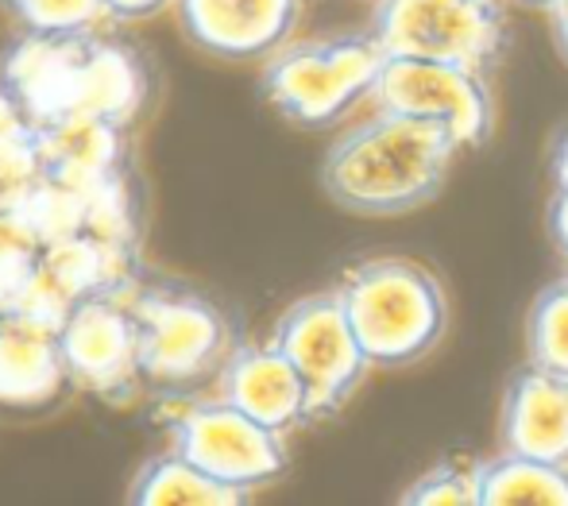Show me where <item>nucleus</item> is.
Here are the masks:
<instances>
[{
  "label": "nucleus",
  "mask_w": 568,
  "mask_h": 506,
  "mask_svg": "<svg viewBox=\"0 0 568 506\" xmlns=\"http://www.w3.org/2000/svg\"><path fill=\"white\" fill-rule=\"evenodd\" d=\"M0 78L23 101L31 124H47L70 112H93L120 128H132L151 93V70L143 54L132 43L98 31H23L0 59Z\"/></svg>",
  "instance_id": "f257e3e1"
},
{
  "label": "nucleus",
  "mask_w": 568,
  "mask_h": 506,
  "mask_svg": "<svg viewBox=\"0 0 568 506\" xmlns=\"http://www.w3.org/2000/svg\"><path fill=\"white\" fill-rule=\"evenodd\" d=\"M456 151L445 128L375 109L325 151L322 190L344 213L403 216L442 194Z\"/></svg>",
  "instance_id": "f03ea898"
},
{
  "label": "nucleus",
  "mask_w": 568,
  "mask_h": 506,
  "mask_svg": "<svg viewBox=\"0 0 568 506\" xmlns=\"http://www.w3.org/2000/svg\"><path fill=\"white\" fill-rule=\"evenodd\" d=\"M140 325L143 387L163 398H190L217 380L236 348L232 321L210 294L182 283H140L128 291Z\"/></svg>",
  "instance_id": "7ed1b4c3"
},
{
  "label": "nucleus",
  "mask_w": 568,
  "mask_h": 506,
  "mask_svg": "<svg viewBox=\"0 0 568 506\" xmlns=\"http://www.w3.org/2000/svg\"><path fill=\"white\" fill-rule=\"evenodd\" d=\"M375 367H406L442 344L449 298L426 263L406 255L364 260L337 286Z\"/></svg>",
  "instance_id": "20e7f679"
},
{
  "label": "nucleus",
  "mask_w": 568,
  "mask_h": 506,
  "mask_svg": "<svg viewBox=\"0 0 568 506\" xmlns=\"http://www.w3.org/2000/svg\"><path fill=\"white\" fill-rule=\"evenodd\" d=\"M387 47L372 28L356 36H325L306 43H283L263 59L260 93L286 124L322 132L372 104Z\"/></svg>",
  "instance_id": "39448f33"
},
{
  "label": "nucleus",
  "mask_w": 568,
  "mask_h": 506,
  "mask_svg": "<svg viewBox=\"0 0 568 506\" xmlns=\"http://www.w3.org/2000/svg\"><path fill=\"white\" fill-rule=\"evenodd\" d=\"M271 344L306 383L310 422L337 414L375 367L337 291L306 294L286 305L271 328Z\"/></svg>",
  "instance_id": "423d86ee"
},
{
  "label": "nucleus",
  "mask_w": 568,
  "mask_h": 506,
  "mask_svg": "<svg viewBox=\"0 0 568 506\" xmlns=\"http://www.w3.org/2000/svg\"><path fill=\"white\" fill-rule=\"evenodd\" d=\"M166 433L179 453L247 495L255 487L275 484L291 468L286 433L263 425L260 417L244 414L221 395L174 398V406L166 409Z\"/></svg>",
  "instance_id": "0eeeda50"
},
{
  "label": "nucleus",
  "mask_w": 568,
  "mask_h": 506,
  "mask_svg": "<svg viewBox=\"0 0 568 506\" xmlns=\"http://www.w3.org/2000/svg\"><path fill=\"white\" fill-rule=\"evenodd\" d=\"M372 31L387 54L491 70L507 43L499 0H375Z\"/></svg>",
  "instance_id": "6e6552de"
},
{
  "label": "nucleus",
  "mask_w": 568,
  "mask_h": 506,
  "mask_svg": "<svg viewBox=\"0 0 568 506\" xmlns=\"http://www.w3.org/2000/svg\"><path fill=\"white\" fill-rule=\"evenodd\" d=\"M372 109L429 120L445 128L460 151L484 148L495 135V93L487 70L464 67V62L387 54L372 93Z\"/></svg>",
  "instance_id": "1a4fd4ad"
},
{
  "label": "nucleus",
  "mask_w": 568,
  "mask_h": 506,
  "mask_svg": "<svg viewBox=\"0 0 568 506\" xmlns=\"http://www.w3.org/2000/svg\"><path fill=\"white\" fill-rule=\"evenodd\" d=\"M59 344L74 387L90 391L101 403L128 406L148 391L140 367V325L128 294L74 302L59 325Z\"/></svg>",
  "instance_id": "9d476101"
},
{
  "label": "nucleus",
  "mask_w": 568,
  "mask_h": 506,
  "mask_svg": "<svg viewBox=\"0 0 568 506\" xmlns=\"http://www.w3.org/2000/svg\"><path fill=\"white\" fill-rule=\"evenodd\" d=\"M174 8L182 36L225 62L267 59L302 20V0H174Z\"/></svg>",
  "instance_id": "9b49d317"
},
{
  "label": "nucleus",
  "mask_w": 568,
  "mask_h": 506,
  "mask_svg": "<svg viewBox=\"0 0 568 506\" xmlns=\"http://www.w3.org/2000/svg\"><path fill=\"white\" fill-rule=\"evenodd\" d=\"M217 395L260 417L271 429L291 433L310 422V395L294 364L275 344H236L217 375Z\"/></svg>",
  "instance_id": "f8f14e48"
},
{
  "label": "nucleus",
  "mask_w": 568,
  "mask_h": 506,
  "mask_svg": "<svg viewBox=\"0 0 568 506\" xmlns=\"http://www.w3.org/2000/svg\"><path fill=\"white\" fill-rule=\"evenodd\" d=\"M499 445L507 453L568 464V375L541 364L510 375L499 406Z\"/></svg>",
  "instance_id": "ddd939ff"
},
{
  "label": "nucleus",
  "mask_w": 568,
  "mask_h": 506,
  "mask_svg": "<svg viewBox=\"0 0 568 506\" xmlns=\"http://www.w3.org/2000/svg\"><path fill=\"white\" fill-rule=\"evenodd\" d=\"M74 387L62 360L59 328L20 313H0V406L47 409Z\"/></svg>",
  "instance_id": "4468645a"
},
{
  "label": "nucleus",
  "mask_w": 568,
  "mask_h": 506,
  "mask_svg": "<svg viewBox=\"0 0 568 506\" xmlns=\"http://www.w3.org/2000/svg\"><path fill=\"white\" fill-rule=\"evenodd\" d=\"M39 148H43L47 179L67 186H101L128 171V128L113 124L93 112H70V117L36 124Z\"/></svg>",
  "instance_id": "2eb2a0df"
},
{
  "label": "nucleus",
  "mask_w": 568,
  "mask_h": 506,
  "mask_svg": "<svg viewBox=\"0 0 568 506\" xmlns=\"http://www.w3.org/2000/svg\"><path fill=\"white\" fill-rule=\"evenodd\" d=\"M252 495L217 479L197 461H190L179 448L155 453L140 464V472L128 484V503L132 506H236Z\"/></svg>",
  "instance_id": "dca6fc26"
},
{
  "label": "nucleus",
  "mask_w": 568,
  "mask_h": 506,
  "mask_svg": "<svg viewBox=\"0 0 568 506\" xmlns=\"http://www.w3.org/2000/svg\"><path fill=\"white\" fill-rule=\"evenodd\" d=\"M479 506H568V464L503 448L479 461Z\"/></svg>",
  "instance_id": "f3484780"
},
{
  "label": "nucleus",
  "mask_w": 568,
  "mask_h": 506,
  "mask_svg": "<svg viewBox=\"0 0 568 506\" xmlns=\"http://www.w3.org/2000/svg\"><path fill=\"white\" fill-rule=\"evenodd\" d=\"M526 352L530 364L568 375V275L554 279L534 298L526 317Z\"/></svg>",
  "instance_id": "a211bd4d"
},
{
  "label": "nucleus",
  "mask_w": 568,
  "mask_h": 506,
  "mask_svg": "<svg viewBox=\"0 0 568 506\" xmlns=\"http://www.w3.org/2000/svg\"><path fill=\"white\" fill-rule=\"evenodd\" d=\"M43 244L16 213H0V313H20L39 279Z\"/></svg>",
  "instance_id": "6ab92c4d"
},
{
  "label": "nucleus",
  "mask_w": 568,
  "mask_h": 506,
  "mask_svg": "<svg viewBox=\"0 0 568 506\" xmlns=\"http://www.w3.org/2000/svg\"><path fill=\"white\" fill-rule=\"evenodd\" d=\"M43 179H47V163H43L36 124H20L0 132V213H12Z\"/></svg>",
  "instance_id": "aec40b11"
},
{
  "label": "nucleus",
  "mask_w": 568,
  "mask_h": 506,
  "mask_svg": "<svg viewBox=\"0 0 568 506\" xmlns=\"http://www.w3.org/2000/svg\"><path fill=\"white\" fill-rule=\"evenodd\" d=\"M23 31H43V36H74L93 31L101 20H109L105 0H0Z\"/></svg>",
  "instance_id": "412c9836"
},
{
  "label": "nucleus",
  "mask_w": 568,
  "mask_h": 506,
  "mask_svg": "<svg viewBox=\"0 0 568 506\" xmlns=\"http://www.w3.org/2000/svg\"><path fill=\"white\" fill-rule=\"evenodd\" d=\"M406 506H479V464L442 461L403 495Z\"/></svg>",
  "instance_id": "4be33fe9"
},
{
  "label": "nucleus",
  "mask_w": 568,
  "mask_h": 506,
  "mask_svg": "<svg viewBox=\"0 0 568 506\" xmlns=\"http://www.w3.org/2000/svg\"><path fill=\"white\" fill-rule=\"evenodd\" d=\"M174 0H105V12L109 20H151V16L166 12Z\"/></svg>",
  "instance_id": "5701e85b"
},
{
  "label": "nucleus",
  "mask_w": 568,
  "mask_h": 506,
  "mask_svg": "<svg viewBox=\"0 0 568 506\" xmlns=\"http://www.w3.org/2000/svg\"><path fill=\"white\" fill-rule=\"evenodd\" d=\"M546 224H549V236H554V247L568 260V190H557L554 194Z\"/></svg>",
  "instance_id": "b1692460"
},
{
  "label": "nucleus",
  "mask_w": 568,
  "mask_h": 506,
  "mask_svg": "<svg viewBox=\"0 0 568 506\" xmlns=\"http://www.w3.org/2000/svg\"><path fill=\"white\" fill-rule=\"evenodd\" d=\"M20 124H31L28 109H23V101L12 93V85L0 78V132H8V128H20Z\"/></svg>",
  "instance_id": "393cba45"
},
{
  "label": "nucleus",
  "mask_w": 568,
  "mask_h": 506,
  "mask_svg": "<svg viewBox=\"0 0 568 506\" xmlns=\"http://www.w3.org/2000/svg\"><path fill=\"white\" fill-rule=\"evenodd\" d=\"M549 28H554L557 54L568 62V0H557V4L549 8Z\"/></svg>",
  "instance_id": "a878e982"
},
{
  "label": "nucleus",
  "mask_w": 568,
  "mask_h": 506,
  "mask_svg": "<svg viewBox=\"0 0 568 506\" xmlns=\"http://www.w3.org/2000/svg\"><path fill=\"white\" fill-rule=\"evenodd\" d=\"M554 182H557V190H568V132L557 140V151H554Z\"/></svg>",
  "instance_id": "bb28decb"
},
{
  "label": "nucleus",
  "mask_w": 568,
  "mask_h": 506,
  "mask_svg": "<svg viewBox=\"0 0 568 506\" xmlns=\"http://www.w3.org/2000/svg\"><path fill=\"white\" fill-rule=\"evenodd\" d=\"M518 4H526V8H546V12H549V8H554L557 0H518Z\"/></svg>",
  "instance_id": "cd10ccee"
}]
</instances>
